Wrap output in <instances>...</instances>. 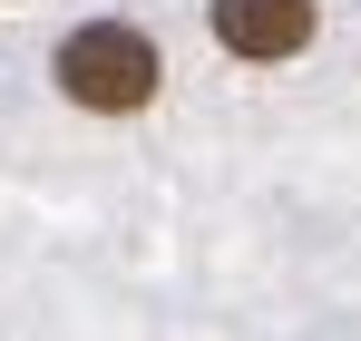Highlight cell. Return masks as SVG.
Masks as SVG:
<instances>
[{"label": "cell", "mask_w": 361, "mask_h": 341, "mask_svg": "<svg viewBox=\"0 0 361 341\" xmlns=\"http://www.w3.org/2000/svg\"><path fill=\"white\" fill-rule=\"evenodd\" d=\"M49 68H59L68 98H78V108H98V117L147 108V98H157V78H166L157 39H147V30H127V20H88V30H68Z\"/></svg>", "instance_id": "obj_1"}, {"label": "cell", "mask_w": 361, "mask_h": 341, "mask_svg": "<svg viewBox=\"0 0 361 341\" xmlns=\"http://www.w3.org/2000/svg\"><path fill=\"white\" fill-rule=\"evenodd\" d=\"M205 30H215V49H225V58H254V68H274V58L312 49V30H322V0H205Z\"/></svg>", "instance_id": "obj_2"}]
</instances>
